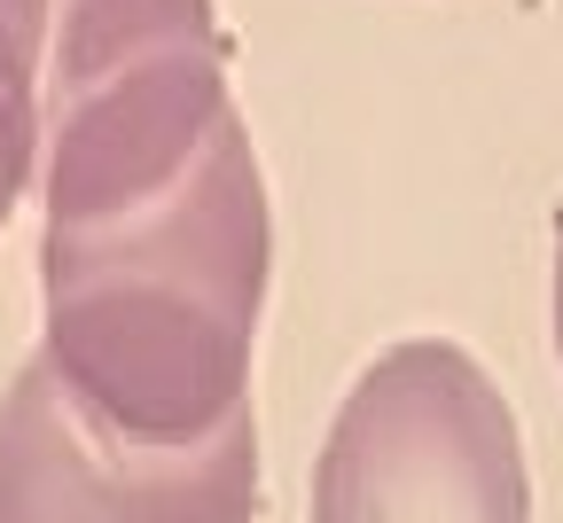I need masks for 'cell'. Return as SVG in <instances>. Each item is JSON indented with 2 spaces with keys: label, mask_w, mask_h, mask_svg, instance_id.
<instances>
[{
  "label": "cell",
  "mask_w": 563,
  "mask_h": 523,
  "mask_svg": "<svg viewBox=\"0 0 563 523\" xmlns=\"http://www.w3.org/2000/svg\"><path fill=\"white\" fill-rule=\"evenodd\" d=\"M266 258V180L243 118L228 110L173 180L40 227V352L125 430H203L243 407Z\"/></svg>",
  "instance_id": "cell-1"
},
{
  "label": "cell",
  "mask_w": 563,
  "mask_h": 523,
  "mask_svg": "<svg viewBox=\"0 0 563 523\" xmlns=\"http://www.w3.org/2000/svg\"><path fill=\"white\" fill-rule=\"evenodd\" d=\"M228 110L211 0H47L40 211L79 219L173 180Z\"/></svg>",
  "instance_id": "cell-2"
},
{
  "label": "cell",
  "mask_w": 563,
  "mask_h": 523,
  "mask_svg": "<svg viewBox=\"0 0 563 523\" xmlns=\"http://www.w3.org/2000/svg\"><path fill=\"white\" fill-rule=\"evenodd\" d=\"M313 523H532L501 383L462 344H391L336 407Z\"/></svg>",
  "instance_id": "cell-3"
},
{
  "label": "cell",
  "mask_w": 563,
  "mask_h": 523,
  "mask_svg": "<svg viewBox=\"0 0 563 523\" xmlns=\"http://www.w3.org/2000/svg\"><path fill=\"white\" fill-rule=\"evenodd\" d=\"M251 399L203 430H125L70 391L47 352L0 399V523H251Z\"/></svg>",
  "instance_id": "cell-4"
},
{
  "label": "cell",
  "mask_w": 563,
  "mask_h": 523,
  "mask_svg": "<svg viewBox=\"0 0 563 523\" xmlns=\"http://www.w3.org/2000/svg\"><path fill=\"white\" fill-rule=\"evenodd\" d=\"M40 70H47V0H0V227L40 165Z\"/></svg>",
  "instance_id": "cell-5"
},
{
  "label": "cell",
  "mask_w": 563,
  "mask_h": 523,
  "mask_svg": "<svg viewBox=\"0 0 563 523\" xmlns=\"http://www.w3.org/2000/svg\"><path fill=\"white\" fill-rule=\"evenodd\" d=\"M555 344H563V235H555Z\"/></svg>",
  "instance_id": "cell-6"
}]
</instances>
